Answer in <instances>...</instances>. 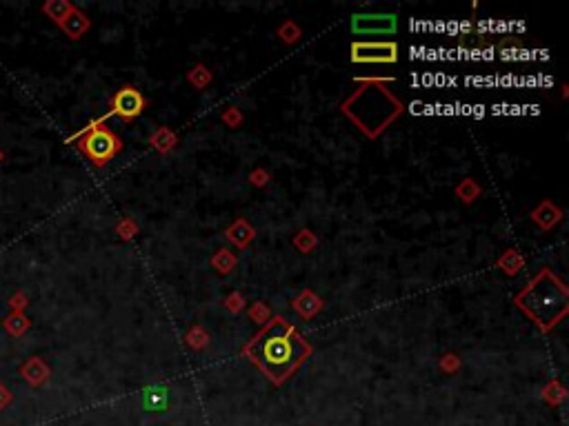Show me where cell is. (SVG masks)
Segmentation results:
<instances>
[{
  "mask_svg": "<svg viewBox=\"0 0 569 426\" xmlns=\"http://www.w3.org/2000/svg\"><path fill=\"white\" fill-rule=\"evenodd\" d=\"M245 353L267 373V377L274 382H283L309 356V344L296 333L292 324H287L283 318H274L245 347Z\"/></svg>",
  "mask_w": 569,
  "mask_h": 426,
  "instance_id": "cell-1",
  "label": "cell"
},
{
  "mask_svg": "<svg viewBox=\"0 0 569 426\" xmlns=\"http://www.w3.org/2000/svg\"><path fill=\"white\" fill-rule=\"evenodd\" d=\"M516 304L542 331H549L552 326H556L565 318L569 309V294L559 275H554L549 269H542L520 291Z\"/></svg>",
  "mask_w": 569,
  "mask_h": 426,
  "instance_id": "cell-2",
  "label": "cell"
},
{
  "mask_svg": "<svg viewBox=\"0 0 569 426\" xmlns=\"http://www.w3.org/2000/svg\"><path fill=\"white\" fill-rule=\"evenodd\" d=\"M120 138L107 127H101V123H91L89 129L80 133V149L89 158L94 165H107L112 158L120 151Z\"/></svg>",
  "mask_w": 569,
  "mask_h": 426,
  "instance_id": "cell-3",
  "label": "cell"
},
{
  "mask_svg": "<svg viewBox=\"0 0 569 426\" xmlns=\"http://www.w3.org/2000/svg\"><path fill=\"white\" fill-rule=\"evenodd\" d=\"M352 60L354 63H396L398 47L396 43H354Z\"/></svg>",
  "mask_w": 569,
  "mask_h": 426,
  "instance_id": "cell-4",
  "label": "cell"
},
{
  "mask_svg": "<svg viewBox=\"0 0 569 426\" xmlns=\"http://www.w3.org/2000/svg\"><path fill=\"white\" fill-rule=\"evenodd\" d=\"M145 98L142 93L134 87H123L114 98H112V114H116L118 118L123 120H134L136 116L142 114L145 109Z\"/></svg>",
  "mask_w": 569,
  "mask_h": 426,
  "instance_id": "cell-5",
  "label": "cell"
},
{
  "mask_svg": "<svg viewBox=\"0 0 569 426\" xmlns=\"http://www.w3.org/2000/svg\"><path fill=\"white\" fill-rule=\"evenodd\" d=\"M354 33H392L396 31V16L390 14H358L352 20Z\"/></svg>",
  "mask_w": 569,
  "mask_h": 426,
  "instance_id": "cell-6",
  "label": "cell"
},
{
  "mask_svg": "<svg viewBox=\"0 0 569 426\" xmlns=\"http://www.w3.org/2000/svg\"><path fill=\"white\" fill-rule=\"evenodd\" d=\"M60 25H63V29L69 33V38H80V36L89 29V18L74 9L63 22H60Z\"/></svg>",
  "mask_w": 569,
  "mask_h": 426,
  "instance_id": "cell-7",
  "label": "cell"
},
{
  "mask_svg": "<svg viewBox=\"0 0 569 426\" xmlns=\"http://www.w3.org/2000/svg\"><path fill=\"white\" fill-rule=\"evenodd\" d=\"M534 220L542 227V229H549L552 225H556L561 220V211L556 209L554 204H549V202H545L540 209L534 213Z\"/></svg>",
  "mask_w": 569,
  "mask_h": 426,
  "instance_id": "cell-8",
  "label": "cell"
},
{
  "mask_svg": "<svg viewBox=\"0 0 569 426\" xmlns=\"http://www.w3.org/2000/svg\"><path fill=\"white\" fill-rule=\"evenodd\" d=\"M227 238L232 240V242H236L238 247H245L247 242L253 238V229L247 225V222H243V220H238L232 229L227 231Z\"/></svg>",
  "mask_w": 569,
  "mask_h": 426,
  "instance_id": "cell-9",
  "label": "cell"
},
{
  "mask_svg": "<svg viewBox=\"0 0 569 426\" xmlns=\"http://www.w3.org/2000/svg\"><path fill=\"white\" fill-rule=\"evenodd\" d=\"M43 11H45V14H50L54 20L63 22V20L71 14V11H74V5L65 3V0H54V3H47V5L43 7Z\"/></svg>",
  "mask_w": 569,
  "mask_h": 426,
  "instance_id": "cell-10",
  "label": "cell"
},
{
  "mask_svg": "<svg viewBox=\"0 0 569 426\" xmlns=\"http://www.w3.org/2000/svg\"><path fill=\"white\" fill-rule=\"evenodd\" d=\"M294 307H296L298 313H302L305 318H309V315H313V313L318 311L316 307H320V300H316V298H313V296L309 294V291H307V294H302V296L294 302Z\"/></svg>",
  "mask_w": 569,
  "mask_h": 426,
  "instance_id": "cell-11",
  "label": "cell"
},
{
  "mask_svg": "<svg viewBox=\"0 0 569 426\" xmlns=\"http://www.w3.org/2000/svg\"><path fill=\"white\" fill-rule=\"evenodd\" d=\"M212 262H214L221 271H229V269H234V262H236V260H234L227 251H221Z\"/></svg>",
  "mask_w": 569,
  "mask_h": 426,
  "instance_id": "cell-12",
  "label": "cell"
}]
</instances>
